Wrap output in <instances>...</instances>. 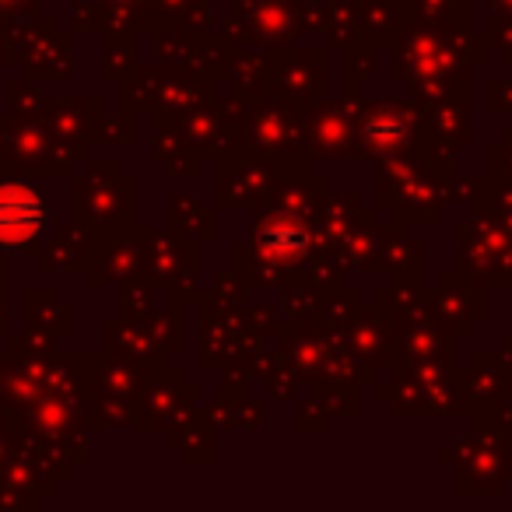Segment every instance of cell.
<instances>
[{"mask_svg":"<svg viewBox=\"0 0 512 512\" xmlns=\"http://www.w3.org/2000/svg\"><path fill=\"white\" fill-rule=\"evenodd\" d=\"M43 228V200L29 186H0V242L22 246Z\"/></svg>","mask_w":512,"mask_h":512,"instance_id":"cell-1","label":"cell"},{"mask_svg":"<svg viewBox=\"0 0 512 512\" xmlns=\"http://www.w3.org/2000/svg\"><path fill=\"white\" fill-rule=\"evenodd\" d=\"M256 242H260V249H264L271 260H299V256H306L309 249V232L302 225H295V221H271V225L260 228V235H256Z\"/></svg>","mask_w":512,"mask_h":512,"instance_id":"cell-2","label":"cell"}]
</instances>
